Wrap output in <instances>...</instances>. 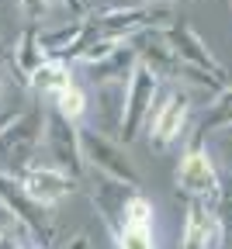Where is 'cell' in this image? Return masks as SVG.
<instances>
[{
    "instance_id": "44dd1931",
    "label": "cell",
    "mask_w": 232,
    "mask_h": 249,
    "mask_svg": "<svg viewBox=\"0 0 232 249\" xmlns=\"http://www.w3.org/2000/svg\"><path fill=\"white\" fill-rule=\"evenodd\" d=\"M70 249H87V242H83V239H77V242H70Z\"/></svg>"
},
{
    "instance_id": "7402d4cb",
    "label": "cell",
    "mask_w": 232,
    "mask_h": 249,
    "mask_svg": "<svg viewBox=\"0 0 232 249\" xmlns=\"http://www.w3.org/2000/svg\"><path fill=\"white\" fill-rule=\"evenodd\" d=\"M139 4H170V0H139Z\"/></svg>"
},
{
    "instance_id": "8fae6325",
    "label": "cell",
    "mask_w": 232,
    "mask_h": 249,
    "mask_svg": "<svg viewBox=\"0 0 232 249\" xmlns=\"http://www.w3.org/2000/svg\"><path fill=\"white\" fill-rule=\"evenodd\" d=\"M70 83H73V73H70V66H66L59 55L42 59L39 66L28 73V87L35 90V93H45V97H56V93L66 90Z\"/></svg>"
},
{
    "instance_id": "6da1fadb",
    "label": "cell",
    "mask_w": 232,
    "mask_h": 249,
    "mask_svg": "<svg viewBox=\"0 0 232 249\" xmlns=\"http://www.w3.org/2000/svg\"><path fill=\"white\" fill-rule=\"evenodd\" d=\"M159 97V73H153L146 62H135L128 73V87H125V104H121V124H118V139L121 142H135L142 124L149 118V111L156 107Z\"/></svg>"
},
{
    "instance_id": "3957f363",
    "label": "cell",
    "mask_w": 232,
    "mask_h": 249,
    "mask_svg": "<svg viewBox=\"0 0 232 249\" xmlns=\"http://www.w3.org/2000/svg\"><path fill=\"white\" fill-rule=\"evenodd\" d=\"M177 187L187 197H205V201H218L222 197V183H218V170L212 163V156L201 145H191L184 152V160L177 166Z\"/></svg>"
},
{
    "instance_id": "5bb4252c",
    "label": "cell",
    "mask_w": 232,
    "mask_h": 249,
    "mask_svg": "<svg viewBox=\"0 0 232 249\" xmlns=\"http://www.w3.org/2000/svg\"><path fill=\"white\" fill-rule=\"evenodd\" d=\"M222 124H232V87L218 93V101L212 104V111L205 114L201 121V128H197V145H201L205 135H212L215 128H222Z\"/></svg>"
},
{
    "instance_id": "7a4b0ae2",
    "label": "cell",
    "mask_w": 232,
    "mask_h": 249,
    "mask_svg": "<svg viewBox=\"0 0 232 249\" xmlns=\"http://www.w3.org/2000/svg\"><path fill=\"white\" fill-rule=\"evenodd\" d=\"M80 152H83V160L101 173V177H111L118 183H128V187H135L139 183V173L135 166L128 163V156L118 142H111L104 132H97V128H80Z\"/></svg>"
},
{
    "instance_id": "277c9868",
    "label": "cell",
    "mask_w": 232,
    "mask_h": 249,
    "mask_svg": "<svg viewBox=\"0 0 232 249\" xmlns=\"http://www.w3.org/2000/svg\"><path fill=\"white\" fill-rule=\"evenodd\" d=\"M225 225L218 214V201L191 197L187 204V225H184V249H222Z\"/></svg>"
},
{
    "instance_id": "2e32d148",
    "label": "cell",
    "mask_w": 232,
    "mask_h": 249,
    "mask_svg": "<svg viewBox=\"0 0 232 249\" xmlns=\"http://www.w3.org/2000/svg\"><path fill=\"white\" fill-rule=\"evenodd\" d=\"M125 225H135V229H153V204L139 194H132L125 204Z\"/></svg>"
},
{
    "instance_id": "ba28073f",
    "label": "cell",
    "mask_w": 232,
    "mask_h": 249,
    "mask_svg": "<svg viewBox=\"0 0 232 249\" xmlns=\"http://www.w3.org/2000/svg\"><path fill=\"white\" fill-rule=\"evenodd\" d=\"M42 128H45V118L39 111L31 114H18L4 132H0V156L4 160H24V156L35 152V145L42 142Z\"/></svg>"
},
{
    "instance_id": "603a6c76",
    "label": "cell",
    "mask_w": 232,
    "mask_h": 249,
    "mask_svg": "<svg viewBox=\"0 0 232 249\" xmlns=\"http://www.w3.org/2000/svg\"><path fill=\"white\" fill-rule=\"evenodd\" d=\"M229 4H232V0H229Z\"/></svg>"
},
{
    "instance_id": "5b68a950",
    "label": "cell",
    "mask_w": 232,
    "mask_h": 249,
    "mask_svg": "<svg viewBox=\"0 0 232 249\" xmlns=\"http://www.w3.org/2000/svg\"><path fill=\"white\" fill-rule=\"evenodd\" d=\"M191 121V97L184 90H170L167 97L159 101L156 107V118H153V128H149V142L156 152H163L170 142L180 139V132L187 128Z\"/></svg>"
},
{
    "instance_id": "8992f818",
    "label": "cell",
    "mask_w": 232,
    "mask_h": 249,
    "mask_svg": "<svg viewBox=\"0 0 232 249\" xmlns=\"http://www.w3.org/2000/svg\"><path fill=\"white\" fill-rule=\"evenodd\" d=\"M42 139L49 142L52 149V166L77 177L83 170V152H80V128H73V121H66L62 114L49 118L45 128H42Z\"/></svg>"
},
{
    "instance_id": "9a60e30c",
    "label": "cell",
    "mask_w": 232,
    "mask_h": 249,
    "mask_svg": "<svg viewBox=\"0 0 232 249\" xmlns=\"http://www.w3.org/2000/svg\"><path fill=\"white\" fill-rule=\"evenodd\" d=\"M56 111H59L66 121L83 118V114H87V93H83V87L70 83L66 90H59V93H56Z\"/></svg>"
},
{
    "instance_id": "4fadbf2b",
    "label": "cell",
    "mask_w": 232,
    "mask_h": 249,
    "mask_svg": "<svg viewBox=\"0 0 232 249\" xmlns=\"http://www.w3.org/2000/svg\"><path fill=\"white\" fill-rule=\"evenodd\" d=\"M83 31H87V21L83 18H73L70 24H62L56 31H42L39 28V42L45 49V55H62V52H73L83 38Z\"/></svg>"
},
{
    "instance_id": "ffe728a7",
    "label": "cell",
    "mask_w": 232,
    "mask_h": 249,
    "mask_svg": "<svg viewBox=\"0 0 232 249\" xmlns=\"http://www.w3.org/2000/svg\"><path fill=\"white\" fill-rule=\"evenodd\" d=\"M0 249H21V242H18L14 235H7V232H4V235H0Z\"/></svg>"
},
{
    "instance_id": "e0dca14e",
    "label": "cell",
    "mask_w": 232,
    "mask_h": 249,
    "mask_svg": "<svg viewBox=\"0 0 232 249\" xmlns=\"http://www.w3.org/2000/svg\"><path fill=\"white\" fill-rule=\"evenodd\" d=\"M115 239H118V249H156V246H153V229L125 225Z\"/></svg>"
},
{
    "instance_id": "52a82bcc",
    "label": "cell",
    "mask_w": 232,
    "mask_h": 249,
    "mask_svg": "<svg viewBox=\"0 0 232 249\" xmlns=\"http://www.w3.org/2000/svg\"><path fill=\"white\" fill-rule=\"evenodd\" d=\"M159 35L167 38V45L174 49L177 62H184V66H197V70H208V73H215V76H222V73H225V70H222V62L212 55V49L201 42V35H197L191 24L174 21L170 28H163Z\"/></svg>"
},
{
    "instance_id": "ac0fdd59",
    "label": "cell",
    "mask_w": 232,
    "mask_h": 249,
    "mask_svg": "<svg viewBox=\"0 0 232 249\" xmlns=\"http://www.w3.org/2000/svg\"><path fill=\"white\" fill-rule=\"evenodd\" d=\"M56 4H62V0H21V11L35 21V24H42V21L56 11Z\"/></svg>"
},
{
    "instance_id": "9c48e42d",
    "label": "cell",
    "mask_w": 232,
    "mask_h": 249,
    "mask_svg": "<svg viewBox=\"0 0 232 249\" xmlns=\"http://www.w3.org/2000/svg\"><path fill=\"white\" fill-rule=\"evenodd\" d=\"M21 183H24L28 197L35 201V204H42V208L62 201L66 194L73 191V177L62 173V170H56V166H28L21 173Z\"/></svg>"
},
{
    "instance_id": "30bf717a",
    "label": "cell",
    "mask_w": 232,
    "mask_h": 249,
    "mask_svg": "<svg viewBox=\"0 0 232 249\" xmlns=\"http://www.w3.org/2000/svg\"><path fill=\"white\" fill-rule=\"evenodd\" d=\"M0 208L11 211L21 225H28V232H35V235L45 232V225H42V204H35V201L28 197L21 177L0 173Z\"/></svg>"
},
{
    "instance_id": "7c38bea8",
    "label": "cell",
    "mask_w": 232,
    "mask_h": 249,
    "mask_svg": "<svg viewBox=\"0 0 232 249\" xmlns=\"http://www.w3.org/2000/svg\"><path fill=\"white\" fill-rule=\"evenodd\" d=\"M42 59H49V55H45V49H42V42H39V28L21 31L18 42H14V52H11V66L21 73L24 83H28V73L35 70Z\"/></svg>"
},
{
    "instance_id": "d6986e66",
    "label": "cell",
    "mask_w": 232,
    "mask_h": 249,
    "mask_svg": "<svg viewBox=\"0 0 232 249\" xmlns=\"http://www.w3.org/2000/svg\"><path fill=\"white\" fill-rule=\"evenodd\" d=\"M18 114H21L18 107H11V111H0V132H4V128H7V124H11V121L18 118Z\"/></svg>"
}]
</instances>
